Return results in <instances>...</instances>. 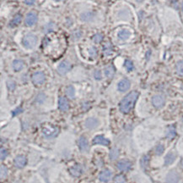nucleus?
<instances>
[{"label": "nucleus", "mask_w": 183, "mask_h": 183, "mask_svg": "<svg viewBox=\"0 0 183 183\" xmlns=\"http://www.w3.org/2000/svg\"><path fill=\"white\" fill-rule=\"evenodd\" d=\"M94 76L96 80H101V78H102V76H101V71H99V70H96L95 71V73H94Z\"/></svg>", "instance_id": "40"}, {"label": "nucleus", "mask_w": 183, "mask_h": 183, "mask_svg": "<svg viewBox=\"0 0 183 183\" xmlns=\"http://www.w3.org/2000/svg\"><path fill=\"white\" fill-rule=\"evenodd\" d=\"M148 156H143L141 159V165L143 168H146L148 164Z\"/></svg>", "instance_id": "35"}, {"label": "nucleus", "mask_w": 183, "mask_h": 183, "mask_svg": "<svg viewBox=\"0 0 183 183\" xmlns=\"http://www.w3.org/2000/svg\"><path fill=\"white\" fill-rule=\"evenodd\" d=\"M21 20H22V16L20 15H16L13 18L12 20L10 21V27L17 26L18 25H19V23L21 22Z\"/></svg>", "instance_id": "22"}, {"label": "nucleus", "mask_w": 183, "mask_h": 183, "mask_svg": "<svg viewBox=\"0 0 183 183\" xmlns=\"http://www.w3.org/2000/svg\"><path fill=\"white\" fill-rule=\"evenodd\" d=\"M37 42V37L34 34H27L22 39V44L25 48L31 49L36 45Z\"/></svg>", "instance_id": "3"}, {"label": "nucleus", "mask_w": 183, "mask_h": 183, "mask_svg": "<svg viewBox=\"0 0 183 183\" xmlns=\"http://www.w3.org/2000/svg\"><path fill=\"white\" fill-rule=\"evenodd\" d=\"M7 156H8V152H7L6 149L1 148V159L3 160V159H4Z\"/></svg>", "instance_id": "41"}, {"label": "nucleus", "mask_w": 183, "mask_h": 183, "mask_svg": "<svg viewBox=\"0 0 183 183\" xmlns=\"http://www.w3.org/2000/svg\"><path fill=\"white\" fill-rule=\"evenodd\" d=\"M81 36H82V32L81 31H75V32H73V34H72V37H73V38L74 40H78L81 37Z\"/></svg>", "instance_id": "36"}, {"label": "nucleus", "mask_w": 183, "mask_h": 183, "mask_svg": "<svg viewBox=\"0 0 183 183\" xmlns=\"http://www.w3.org/2000/svg\"><path fill=\"white\" fill-rule=\"evenodd\" d=\"M177 71L178 74L183 76V60H180L177 62Z\"/></svg>", "instance_id": "29"}, {"label": "nucleus", "mask_w": 183, "mask_h": 183, "mask_svg": "<svg viewBox=\"0 0 183 183\" xmlns=\"http://www.w3.org/2000/svg\"><path fill=\"white\" fill-rule=\"evenodd\" d=\"M70 173L74 177L79 176L82 174V167L79 164H75L70 169Z\"/></svg>", "instance_id": "17"}, {"label": "nucleus", "mask_w": 183, "mask_h": 183, "mask_svg": "<svg viewBox=\"0 0 183 183\" xmlns=\"http://www.w3.org/2000/svg\"><path fill=\"white\" fill-rule=\"evenodd\" d=\"M99 178H100V180L101 181L107 182V181H109L110 180V178H111V172L109 170H102L101 174H100V176H99Z\"/></svg>", "instance_id": "16"}, {"label": "nucleus", "mask_w": 183, "mask_h": 183, "mask_svg": "<svg viewBox=\"0 0 183 183\" xmlns=\"http://www.w3.org/2000/svg\"><path fill=\"white\" fill-rule=\"evenodd\" d=\"M78 145H79V149L81 152H89V142L87 138L85 137H80L78 141Z\"/></svg>", "instance_id": "9"}, {"label": "nucleus", "mask_w": 183, "mask_h": 183, "mask_svg": "<svg viewBox=\"0 0 183 183\" xmlns=\"http://www.w3.org/2000/svg\"><path fill=\"white\" fill-rule=\"evenodd\" d=\"M24 62L20 59H15L13 62V68L15 71H19L24 68Z\"/></svg>", "instance_id": "20"}, {"label": "nucleus", "mask_w": 183, "mask_h": 183, "mask_svg": "<svg viewBox=\"0 0 183 183\" xmlns=\"http://www.w3.org/2000/svg\"><path fill=\"white\" fill-rule=\"evenodd\" d=\"M114 74H115V68L112 65H108L107 67L105 69V75L108 78L113 77Z\"/></svg>", "instance_id": "23"}, {"label": "nucleus", "mask_w": 183, "mask_h": 183, "mask_svg": "<svg viewBox=\"0 0 183 183\" xmlns=\"http://www.w3.org/2000/svg\"><path fill=\"white\" fill-rule=\"evenodd\" d=\"M130 87H131V82L127 79H123V80H121L118 82V84H117V88L122 93L127 92V91L129 89Z\"/></svg>", "instance_id": "11"}, {"label": "nucleus", "mask_w": 183, "mask_h": 183, "mask_svg": "<svg viewBox=\"0 0 183 183\" xmlns=\"http://www.w3.org/2000/svg\"><path fill=\"white\" fill-rule=\"evenodd\" d=\"M180 181V176L176 170H171L166 175L165 182L166 183H178Z\"/></svg>", "instance_id": "6"}, {"label": "nucleus", "mask_w": 183, "mask_h": 183, "mask_svg": "<svg viewBox=\"0 0 183 183\" xmlns=\"http://www.w3.org/2000/svg\"><path fill=\"white\" fill-rule=\"evenodd\" d=\"M66 95L70 98H73L75 97V89L73 86H68L65 89Z\"/></svg>", "instance_id": "24"}, {"label": "nucleus", "mask_w": 183, "mask_h": 183, "mask_svg": "<svg viewBox=\"0 0 183 183\" xmlns=\"http://www.w3.org/2000/svg\"><path fill=\"white\" fill-rule=\"evenodd\" d=\"M58 108L62 111H68L69 109V104L68 100L63 98V97H60L58 99Z\"/></svg>", "instance_id": "15"}, {"label": "nucleus", "mask_w": 183, "mask_h": 183, "mask_svg": "<svg viewBox=\"0 0 183 183\" xmlns=\"http://www.w3.org/2000/svg\"><path fill=\"white\" fill-rule=\"evenodd\" d=\"M42 134L45 136V137L52 138L55 137L59 132V128L52 125H46L42 127Z\"/></svg>", "instance_id": "2"}, {"label": "nucleus", "mask_w": 183, "mask_h": 183, "mask_svg": "<svg viewBox=\"0 0 183 183\" xmlns=\"http://www.w3.org/2000/svg\"><path fill=\"white\" fill-rule=\"evenodd\" d=\"M80 17H81V20L83 21H89L93 19L94 14L92 12H85V13H83Z\"/></svg>", "instance_id": "26"}, {"label": "nucleus", "mask_w": 183, "mask_h": 183, "mask_svg": "<svg viewBox=\"0 0 183 183\" xmlns=\"http://www.w3.org/2000/svg\"><path fill=\"white\" fill-rule=\"evenodd\" d=\"M93 40L94 42H96V43H100V42L103 40V36L101 33H96L94 37H93Z\"/></svg>", "instance_id": "33"}, {"label": "nucleus", "mask_w": 183, "mask_h": 183, "mask_svg": "<svg viewBox=\"0 0 183 183\" xmlns=\"http://www.w3.org/2000/svg\"><path fill=\"white\" fill-rule=\"evenodd\" d=\"M45 99H46V95L44 93H40L36 97V103H42L45 101Z\"/></svg>", "instance_id": "34"}, {"label": "nucleus", "mask_w": 183, "mask_h": 183, "mask_svg": "<svg viewBox=\"0 0 183 183\" xmlns=\"http://www.w3.org/2000/svg\"><path fill=\"white\" fill-rule=\"evenodd\" d=\"M181 8H182V11H183V3H182V5H181Z\"/></svg>", "instance_id": "45"}, {"label": "nucleus", "mask_w": 183, "mask_h": 183, "mask_svg": "<svg viewBox=\"0 0 183 183\" xmlns=\"http://www.w3.org/2000/svg\"><path fill=\"white\" fill-rule=\"evenodd\" d=\"M89 54L90 55L91 57H95L97 55V50L95 47H91L89 48Z\"/></svg>", "instance_id": "37"}, {"label": "nucleus", "mask_w": 183, "mask_h": 183, "mask_svg": "<svg viewBox=\"0 0 183 183\" xmlns=\"http://www.w3.org/2000/svg\"><path fill=\"white\" fill-rule=\"evenodd\" d=\"M57 1H60V0H57Z\"/></svg>", "instance_id": "46"}, {"label": "nucleus", "mask_w": 183, "mask_h": 183, "mask_svg": "<svg viewBox=\"0 0 183 183\" xmlns=\"http://www.w3.org/2000/svg\"><path fill=\"white\" fill-rule=\"evenodd\" d=\"M93 143L94 144L103 145V146H108L110 144V141L106 138H105L102 135H98L93 139Z\"/></svg>", "instance_id": "13"}, {"label": "nucleus", "mask_w": 183, "mask_h": 183, "mask_svg": "<svg viewBox=\"0 0 183 183\" xmlns=\"http://www.w3.org/2000/svg\"><path fill=\"white\" fill-rule=\"evenodd\" d=\"M26 164V158L23 155H19L15 159V165L17 168H24Z\"/></svg>", "instance_id": "14"}, {"label": "nucleus", "mask_w": 183, "mask_h": 183, "mask_svg": "<svg viewBox=\"0 0 183 183\" xmlns=\"http://www.w3.org/2000/svg\"><path fill=\"white\" fill-rule=\"evenodd\" d=\"M181 165H182V167H183V159H182V161H181Z\"/></svg>", "instance_id": "44"}, {"label": "nucleus", "mask_w": 183, "mask_h": 183, "mask_svg": "<svg viewBox=\"0 0 183 183\" xmlns=\"http://www.w3.org/2000/svg\"><path fill=\"white\" fill-rule=\"evenodd\" d=\"M46 81L45 74L41 71H36L32 76V81L35 85H41L43 84Z\"/></svg>", "instance_id": "5"}, {"label": "nucleus", "mask_w": 183, "mask_h": 183, "mask_svg": "<svg viewBox=\"0 0 183 183\" xmlns=\"http://www.w3.org/2000/svg\"><path fill=\"white\" fill-rule=\"evenodd\" d=\"M53 27H54L53 23H49V24H48L47 26H45L44 30L47 32H51V31H52V30H53Z\"/></svg>", "instance_id": "39"}, {"label": "nucleus", "mask_w": 183, "mask_h": 183, "mask_svg": "<svg viewBox=\"0 0 183 183\" xmlns=\"http://www.w3.org/2000/svg\"><path fill=\"white\" fill-rule=\"evenodd\" d=\"M37 15L35 12L34 11H31V12H30V13L27 14V15L25 17V25L28 26H31L33 25H35L36 21H37Z\"/></svg>", "instance_id": "8"}, {"label": "nucleus", "mask_w": 183, "mask_h": 183, "mask_svg": "<svg viewBox=\"0 0 183 183\" xmlns=\"http://www.w3.org/2000/svg\"><path fill=\"white\" fill-rule=\"evenodd\" d=\"M8 176V169H7L6 166H4V165H1V167H0V176L2 179L3 178H5V177Z\"/></svg>", "instance_id": "28"}, {"label": "nucleus", "mask_w": 183, "mask_h": 183, "mask_svg": "<svg viewBox=\"0 0 183 183\" xmlns=\"http://www.w3.org/2000/svg\"><path fill=\"white\" fill-rule=\"evenodd\" d=\"M152 103L155 108L160 109L165 103V98L163 95H155L152 98Z\"/></svg>", "instance_id": "7"}, {"label": "nucleus", "mask_w": 183, "mask_h": 183, "mask_svg": "<svg viewBox=\"0 0 183 183\" xmlns=\"http://www.w3.org/2000/svg\"><path fill=\"white\" fill-rule=\"evenodd\" d=\"M155 154L157 155H161L164 152V147L162 144H159L155 148Z\"/></svg>", "instance_id": "31"}, {"label": "nucleus", "mask_w": 183, "mask_h": 183, "mask_svg": "<svg viewBox=\"0 0 183 183\" xmlns=\"http://www.w3.org/2000/svg\"><path fill=\"white\" fill-rule=\"evenodd\" d=\"M114 182L115 183H125L126 182V178L123 175H117V176L114 178Z\"/></svg>", "instance_id": "30"}, {"label": "nucleus", "mask_w": 183, "mask_h": 183, "mask_svg": "<svg viewBox=\"0 0 183 183\" xmlns=\"http://www.w3.org/2000/svg\"><path fill=\"white\" fill-rule=\"evenodd\" d=\"M85 127L88 129H95L99 125V120L95 117H90L85 120Z\"/></svg>", "instance_id": "12"}, {"label": "nucleus", "mask_w": 183, "mask_h": 183, "mask_svg": "<svg viewBox=\"0 0 183 183\" xmlns=\"http://www.w3.org/2000/svg\"><path fill=\"white\" fill-rule=\"evenodd\" d=\"M131 37V32L128 30H121L120 32H118V37L121 40H127Z\"/></svg>", "instance_id": "21"}, {"label": "nucleus", "mask_w": 183, "mask_h": 183, "mask_svg": "<svg viewBox=\"0 0 183 183\" xmlns=\"http://www.w3.org/2000/svg\"><path fill=\"white\" fill-rule=\"evenodd\" d=\"M119 156V150L118 148H113L110 152V160H116Z\"/></svg>", "instance_id": "27"}, {"label": "nucleus", "mask_w": 183, "mask_h": 183, "mask_svg": "<svg viewBox=\"0 0 183 183\" xmlns=\"http://www.w3.org/2000/svg\"><path fill=\"white\" fill-rule=\"evenodd\" d=\"M23 112V109H21V108H17V109H15L14 111H13V115L15 116L17 115H19V114H20V113Z\"/></svg>", "instance_id": "42"}, {"label": "nucleus", "mask_w": 183, "mask_h": 183, "mask_svg": "<svg viewBox=\"0 0 183 183\" xmlns=\"http://www.w3.org/2000/svg\"><path fill=\"white\" fill-rule=\"evenodd\" d=\"M125 64V67H126L127 71H131L133 70V63L131 60H129V59H127L125 61V64Z\"/></svg>", "instance_id": "32"}, {"label": "nucleus", "mask_w": 183, "mask_h": 183, "mask_svg": "<svg viewBox=\"0 0 183 183\" xmlns=\"http://www.w3.org/2000/svg\"><path fill=\"white\" fill-rule=\"evenodd\" d=\"M7 87H8V88H9L10 90H14V89L15 88V81L11 80L8 81H7Z\"/></svg>", "instance_id": "38"}, {"label": "nucleus", "mask_w": 183, "mask_h": 183, "mask_svg": "<svg viewBox=\"0 0 183 183\" xmlns=\"http://www.w3.org/2000/svg\"><path fill=\"white\" fill-rule=\"evenodd\" d=\"M139 93L137 91H133L129 93L126 97H124L119 104V109L123 114H128L133 109L136 101L139 98Z\"/></svg>", "instance_id": "1"}, {"label": "nucleus", "mask_w": 183, "mask_h": 183, "mask_svg": "<svg viewBox=\"0 0 183 183\" xmlns=\"http://www.w3.org/2000/svg\"><path fill=\"white\" fill-rule=\"evenodd\" d=\"M112 49H113L112 45L110 44V42H106L104 45V47H103V53H104V54L106 56H108V55L111 54Z\"/></svg>", "instance_id": "25"}, {"label": "nucleus", "mask_w": 183, "mask_h": 183, "mask_svg": "<svg viewBox=\"0 0 183 183\" xmlns=\"http://www.w3.org/2000/svg\"><path fill=\"white\" fill-rule=\"evenodd\" d=\"M117 167L121 171H127L132 167V163L129 160L123 159V160H120L117 163Z\"/></svg>", "instance_id": "10"}, {"label": "nucleus", "mask_w": 183, "mask_h": 183, "mask_svg": "<svg viewBox=\"0 0 183 183\" xmlns=\"http://www.w3.org/2000/svg\"><path fill=\"white\" fill-rule=\"evenodd\" d=\"M25 3L28 5H32L35 3V0H25Z\"/></svg>", "instance_id": "43"}, {"label": "nucleus", "mask_w": 183, "mask_h": 183, "mask_svg": "<svg viewBox=\"0 0 183 183\" xmlns=\"http://www.w3.org/2000/svg\"><path fill=\"white\" fill-rule=\"evenodd\" d=\"M177 135V132H176V127L174 125H171L167 128L166 131V137L168 139H173Z\"/></svg>", "instance_id": "19"}, {"label": "nucleus", "mask_w": 183, "mask_h": 183, "mask_svg": "<svg viewBox=\"0 0 183 183\" xmlns=\"http://www.w3.org/2000/svg\"><path fill=\"white\" fill-rule=\"evenodd\" d=\"M71 68H72V65L69 62L64 60L61 62L59 65L57 66V72L60 75H65L71 70Z\"/></svg>", "instance_id": "4"}, {"label": "nucleus", "mask_w": 183, "mask_h": 183, "mask_svg": "<svg viewBox=\"0 0 183 183\" xmlns=\"http://www.w3.org/2000/svg\"><path fill=\"white\" fill-rule=\"evenodd\" d=\"M176 154L172 153V152H170V153H168L166 154V156L164 158V164L165 165H170L173 163L174 161L176 160Z\"/></svg>", "instance_id": "18"}]
</instances>
